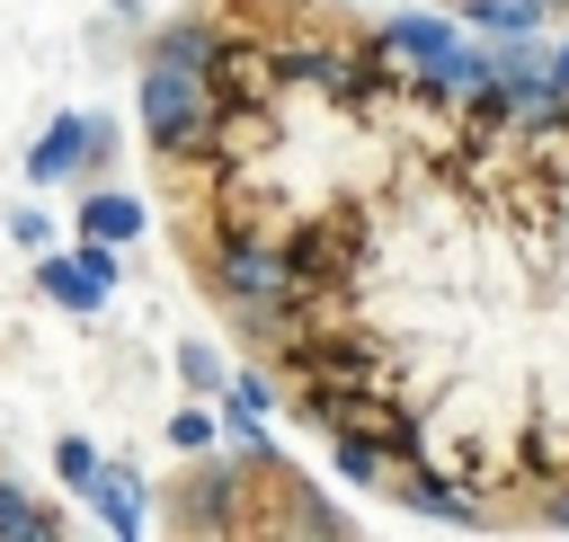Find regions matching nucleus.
Instances as JSON below:
<instances>
[{
    "label": "nucleus",
    "instance_id": "nucleus-1",
    "mask_svg": "<svg viewBox=\"0 0 569 542\" xmlns=\"http://www.w3.org/2000/svg\"><path fill=\"white\" fill-rule=\"evenodd\" d=\"M187 258L329 462L436 524L569 498V80L453 9L204 0L151 142Z\"/></svg>",
    "mask_w": 569,
    "mask_h": 542
},
{
    "label": "nucleus",
    "instance_id": "nucleus-2",
    "mask_svg": "<svg viewBox=\"0 0 569 542\" xmlns=\"http://www.w3.org/2000/svg\"><path fill=\"white\" fill-rule=\"evenodd\" d=\"M36 284H44L53 302H71V311H98V302L116 293V240H80L71 258H44V249H36Z\"/></svg>",
    "mask_w": 569,
    "mask_h": 542
},
{
    "label": "nucleus",
    "instance_id": "nucleus-3",
    "mask_svg": "<svg viewBox=\"0 0 569 542\" xmlns=\"http://www.w3.org/2000/svg\"><path fill=\"white\" fill-rule=\"evenodd\" d=\"M98 124H107V116H53V124H44V142L27 151V178H36V187H53V178H71V169L89 160L80 142H89Z\"/></svg>",
    "mask_w": 569,
    "mask_h": 542
},
{
    "label": "nucleus",
    "instance_id": "nucleus-4",
    "mask_svg": "<svg viewBox=\"0 0 569 542\" xmlns=\"http://www.w3.org/2000/svg\"><path fill=\"white\" fill-rule=\"evenodd\" d=\"M427 9H453L471 27H498V36H533L551 18H569V0H427Z\"/></svg>",
    "mask_w": 569,
    "mask_h": 542
},
{
    "label": "nucleus",
    "instance_id": "nucleus-5",
    "mask_svg": "<svg viewBox=\"0 0 569 542\" xmlns=\"http://www.w3.org/2000/svg\"><path fill=\"white\" fill-rule=\"evenodd\" d=\"M133 231H142V204H133V195H116V187H98V195L80 204V240H116V249H124Z\"/></svg>",
    "mask_w": 569,
    "mask_h": 542
},
{
    "label": "nucleus",
    "instance_id": "nucleus-6",
    "mask_svg": "<svg viewBox=\"0 0 569 542\" xmlns=\"http://www.w3.org/2000/svg\"><path fill=\"white\" fill-rule=\"evenodd\" d=\"M89 506H107V524H116V533H133V524H142V515H133V480H124L116 462H98V480H89Z\"/></svg>",
    "mask_w": 569,
    "mask_h": 542
},
{
    "label": "nucleus",
    "instance_id": "nucleus-7",
    "mask_svg": "<svg viewBox=\"0 0 569 542\" xmlns=\"http://www.w3.org/2000/svg\"><path fill=\"white\" fill-rule=\"evenodd\" d=\"M53 471H62V489H89V480H98V444H89V435H62V444H53Z\"/></svg>",
    "mask_w": 569,
    "mask_h": 542
},
{
    "label": "nucleus",
    "instance_id": "nucleus-8",
    "mask_svg": "<svg viewBox=\"0 0 569 542\" xmlns=\"http://www.w3.org/2000/svg\"><path fill=\"white\" fill-rule=\"evenodd\" d=\"M169 444H178V453H204V444H213V418H204V409H178V418H169Z\"/></svg>",
    "mask_w": 569,
    "mask_h": 542
},
{
    "label": "nucleus",
    "instance_id": "nucleus-9",
    "mask_svg": "<svg viewBox=\"0 0 569 542\" xmlns=\"http://www.w3.org/2000/svg\"><path fill=\"white\" fill-rule=\"evenodd\" d=\"M178 373H187L196 391H222V364H213V347H178Z\"/></svg>",
    "mask_w": 569,
    "mask_h": 542
},
{
    "label": "nucleus",
    "instance_id": "nucleus-10",
    "mask_svg": "<svg viewBox=\"0 0 569 542\" xmlns=\"http://www.w3.org/2000/svg\"><path fill=\"white\" fill-rule=\"evenodd\" d=\"M9 240H18V249H53V222H44V213H18Z\"/></svg>",
    "mask_w": 569,
    "mask_h": 542
}]
</instances>
